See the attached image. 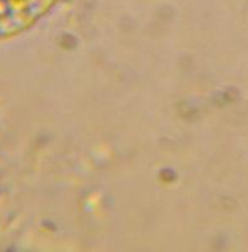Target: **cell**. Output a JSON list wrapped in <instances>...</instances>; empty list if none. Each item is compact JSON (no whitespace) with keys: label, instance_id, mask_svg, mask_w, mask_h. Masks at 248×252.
Segmentation results:
<instances>
[{"label":"cell","instance_id":"obj_1","mask_svg":"<svg viewBox=\"0 0 248 252\" xmlns=\"http://www.w3.org/2000/svg\"><path fill=\"white\" fill-rule=\"evenodd\" d=\"M60 0H0V42L31 29Z\"/></svg>","mask_w":248,"mask_h":252}]
</instances>
